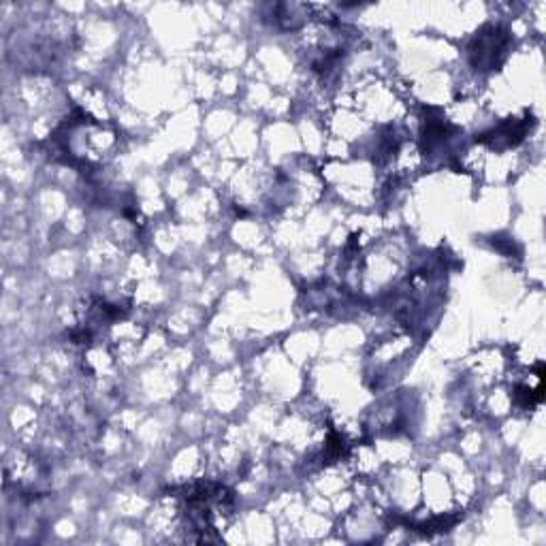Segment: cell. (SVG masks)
<instances>
[{
  "instance_id": "cell-1",
  "label": "cell",
  "mask_w": 546,
  "mask_h": 546,
  "mask_svg": "<svg viewBox=\"0 0 546 546\" xmlns=\"http://www.w3.org/2000/svg\"><path fill=\"white\" fill-rule=\"evenodd\" d=\"M506 45H508V37L500 28L489 26L487 30L478 32L470 47L472 64L480 71L495 69L506 56Z\"/></svg>"
}]
</instances>
